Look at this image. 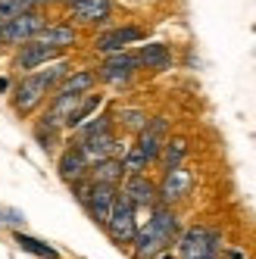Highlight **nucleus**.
Masks as SVG:
<instances>
[{
  "label": "nucleus",
  "mask_w": 256,
  "mask_h": 259,
  "mask_svg": "<svg viewBox=\"0 0 256 259\" xmlns=\"http://www.w3.org/2000/svg\"><path fill=\"white\" fill-rule=\"evenodd\" d=\"M69 72H72V63L63 60V57L41 66V69H34V72H22V75L16 78V84H13V97H10L13 109L22 119L34 116L50 100V94L57 91V84L69 75Z\"/></svg>",
  "instance_id": "f257e3e1"
},
{
  "label": "nucleus",
  "mask_w": 256,
  "mask_h": 259,
  "mask_svg": "<svg viewBox=\"0 0 256 259\" xmlns=\"http://www.w3.org/2000/svg\"><path fill=\"white\" fill-rule=\"evenodd\" d=\"M181 234V222L169 203H156L150 209V219L138 225V234L132 240V256L135 259H156L159 253L172 250V244Z\"/></svg>",
  "instance_id": "f03ea898"
},
{
  "label": "nucleus",
  "mask_w": 256,
  "mask_h": 259,
  "mask_svg": "<svg viewBox=\"0 0 256 259\" xmlns=\"http://www.w3.org/2000/svg\"><path fill=\"white\" fill-rule=\"evenodd\" d=\"M178 259H219L222 237L206 225H191L178 234Z\"/></svg>",
  "instance_id": "7ed1b4c3"
},
{
  "label": "nucleus",
  "mask_w": 256,
  "mask_h": 259,
  "mask_svg": "<svg viewBox=\"0 0 256 259\" xmlns=\"http://www.w3.org/2000/svg\"><path fill=\"white\" fill-rule=\"evenodd\" d=\"M103 228H106V234H109V240H113V244L132 247V240H135V234H138V209H135V203L128 200L122 191L116 194L113 212H109V219H106Z\"/></svg>",
  "instance_id": "20e7f679"
},
{
  "label": "nucleus",
  "mask_w": 256,
  "mask_h": 259,
  "mask_svg": "<svg viewBox=\"0 0 256 259\" xmlns=\"http://www.w3.org/2000/svg\"><path fill=\"white\" fill-rule=\"evenodd\" d=\"M47 25V10H31V13H19L7 19L0 25V47H19L25 41H34L38 38V31Z\"/></svg>",
  "instance_id": "39448f33"
},
{
  "label": "nucleus",
  "mask_w": 256,
  "mask_h": 259,
  "mask_svg": "<svg viewBox=\"0 0 256 259\" xmlns=\"http://www.w3.org/2000/svg\"><path fill=\"white\" fill-rule=\"evenodd\" d=\"M141 72L135 50H116V53H106L103 63L97 66V78L103 84H128L135 75Z\"/></svg>",
  "instance_id": "423d86ee"
},
{
  "label": "nucleus",
  "mask_w": 256,
  "mask_h": 259,
  "mask_svg": "<svg viewBox=\"0 0 256 259\" xmlns=\"http://www.w3.org/2000/svg\"><path fill=\"white\" fill-rule=\"evenodd\" d=\"M60 57H63V50H57V47H47L41 41H25L19 47H13L10 69L22 75V72H34V69H41V66H47L53 60H60Z\"/></svg>",
  "instance_id": "0eeeda50"
},
{
  "label": "nucleus",
  "mask_w": 256,
  "mask_h": 259,
  "mask_svg": "<svg viewBox=\"0 0 256 259\" xmlns=\"http://www.w3.org/2000/svg\"><path fill=\"white\" fill-rule=\"evenodd\" d=\"M156 191H159V203L175 206V203H181V200L191 197V191H194V172L188 169V165L166 169V172H162V181L156 184Z\"/></svg>",
  "instance_id": "6e6552de"
},
{
  "label": "nucleus",
  "mask_w": 256,
  "mask_h": 259,
  "mask_svg": "<svg viewBox=\"0 0 256 259\" xmlns=\"http://www.w3.org/2000/svg\"><path fill=\"white\" fill-rule=\"evenodd\" d=\"M141 41H147V28H141V25H113V28L100 31L94 38V50L106 57V53L128 50L132 44H141Z\"/></svg>",
  "instance_id": "1a4fd4ad"
},
{
  "label": "nucleus",
  "mask_w": 256,
  "mask_h": 259,
  "mask_svg": "<svg viewBox=\"0 0 256 259\" xmlns=\"http://www.w3.org/2000/svg\"><path fill=\"white\" fill-rule=\"evenodd\" d=\"M109 19H113V0H78L69 7V22L75 28L109 25Z\"/></svg>",
  "instance_id": "9d476101"
},
{
  "label": "nucleus",
  "mask_w": 256,
  "mask_h": 259,
  "mask_svg": "<svg viewBox=\"0 0 256 259\" xmlns=\"http://www.w3.org/2000/svg\"><path fill=\"white\" fill-rule=\"evenodd\" d=\"M166 138H169V119L166 116H150L147 119V125L141 128V132L135 135V147L147 156L150 162H156V156H159V150H162V144H166Z\"/></svg>",
  "instance_id": "9b49d317"
},
{
  "label": "nucleus",
  "mask_w": 256,
  "mask_h": 259,
  "mask_svg": "<svg viewBox=\"0 0 256 259\" xmlns=\"http://www.w3.org/2000/svg\"><path fill=\"white\" fill-rule=\"evenodd\" d=\"M119 191L135 203V209H153L156 203H159V191H156V184L147 178V172H141V175H125V181L119 184Z\"/></svg>",
  "instance_id": "f8f14e48"
},
{
  "label": "nucleus",
  "mask_w": 256,
  "mask_h": 259,
  "mask_svg": "<svg viewBox=\"0 0 256 259\" xmlns=\"http://www.w3.org/2000/svg\"><path fill=\"white\" fill-rule=\"evenodd\" d=\"M75 144V141H72ZM78 147L84 150V156L91 159V162H97V159H106V156H125V150H128V144H122L119 138H116V128H106V132H100V135H94V138H84V141H78Z\"/></svg>",
  "instance_id": "ddd939ff"
},
{
  "label": "nucleus",
  "mask_w": 256,
  "mask_h": 259,
  "mask_svg": "<svg viewBox=\"0 0 256 259\" xmlns=\"http://www.w3.org/2000/svg\"><path fill=\"white\" fill-rule=\"evenodd\" d=\"M135 57H138V66L144 72H169L175 66L172 47L162 44V41H141L138 50H135Z\"/></svg>",
  "instance_id": "4468645a"
},
{
  "label": "nucleus",
  "mask_w": 256,
  "mask_h": 259,
  "mask_svg": "<svg viewBox=\"0 0 256 259\" xmlns=\"http://www.w3.org/2000/svg\"><path fill=\"white\" fill-rule=\"evenodd\" d=\"M88 169H91V159L84 156V150H81L78 144H72V141H69V147L57 156V175H60L66 184H72V181L84 178Z\"/></svg>",
  "instance_id": "2eb2a0df"
},
{
  "label": "nucleus",
  "mask_w": 256,
  "mask_h": 259,
  "mask_svg": "<svg viewBox=\"0 0 256 259\" xmlns=\"http://www.w3.org/2000/svg\"><path fill=\"white\" fill-rule=\"evenodd\" d=\"M34 41H41L47 47H57V50H69V47L78 44V28L72 25V22H47L38 31V38H34Z\"/></svg>",
  "instance_id": "dca6fc26"
},
{
  "label": "nucleus",
  "mask_w": 256,
  "mask_h": 259,
  "mask_svg": "<svg viewBox=\"0 0 256 259\" xmlns=\"http://www.w3.org/2000/svg\"><path fill=\"white\" fill-rule=\"evenodd\" d=\"M88 178H91V181H100V184H113V188H119V184L125 181V165H122L119 156L97 159V162H91Z\"/></svg>",
  "instance_id": "f3484780"
},
{
  "label": "nucleus",
  "mask_w": 256,
  "mask_h": 259,
  "mask_svg": "<svg viewBox=\"0 0 256 259\" xmlns=\"http://www.w3.org/2000/svg\"><path fill=\"white\" fill-rule=\"evenodd\" d=\"M97 69H72L69 75L57 84L53 94H88V91L97 88Z\"/></svg>",
  "instance_id": "a211bd4d"
},
{
  "label": "nucleus",
  "mask_w": 256,
  "mask_h": 259,
  "mask_svg": "<svg viewBox=\"0 0 256 259\" xmlns=\"http://www.w3.org/2000/svg\"><path fill=\"white\" fill-rule=\"evenodd\" d=\"M188 153H191L188 138L175 135V138H166V144H162L156 162H159V169L166 172V169H175V165H185V162H188Z\"/></svg>",
  "instance_id": "6ab92c4d"
},
{
  "label": "nucleus",
  "mask_w": 256,
  "mask_h": 259,
  "mask_svg": "<svg viewBox=\"0 0 256 259\" xmlns=\"http://www.w3.org/2000/svg\"><path fill=\"white\" fill-rule=\"evenodd\" d=\"M34 141H38L47 153L57 150V144L63 141V125H60L57 119H50L47 113H41L38 122H34Z\"/></svg>",
  "instance_id": "aec40b11"
},
{
  "label": "nucleus",
  "mask_w": 256,
  "mask_h": 259,
  "mask_svg": "<svg viewBox=\"0 0 256 259\" xmlns=\"http://www.w3.org/2000/svg\"><path fill=\"white\" fill-rule=\"evenodd\" d=\"M100 103H103V94H94V91H88V94L81 97V103L72 109V116L66 119V132H75L81 122H88V119L100 109Z\"/></svg>",
  "instance_id": "412c9836"
},
{
  "label": "nucleus",
  "mask_w": 256,
  "mask_h": 259,
  "mask_svg": "<svg viewBox=\"0 0 256 259\" xmlns=\"http://www.w3.org/2000/svg\"><path fill=\"white\" fill-rule=\"evenodd\" d=\"M147 109H141V106H122V109H116L113 113V122L122 128V132H128V135H138L144 125H147Z\"/></svg>",
  "instance_id": "4be33fe9"
},
{
  "label": "nucleus",
  "mask_w": 256,
  "mask_h": 259,
  "mask_svg": "<svg viewBox=\"0 0 256 259\" xmlns=\"http://www.w3.org/2000/svg\"><path fill=\"white\" fill-rule=\"evenodd\" d=\"M116 122H113V109H106V113H94L88 122H81L75 132H72V141H84V138H94V135H100V132H106V128H113Z\"/></svg>",
  "instance_id": "5701e85b"
},
{
  "label": "nucleus",
  "mask_w": 256,
  "mask_h": 259,
  "mask_svg": "<svg viewBox=\"0 0 256 259\" xmlns=\"http://www.w3.org/2000/svg\"><path fill=\"white\" fill-rule=\"evenodd\" d=\"M13 244H19V247H22L25 253L38 256V259H60V253L53 250L50 244H44V240L31 237V234H22V231H13Z\"/></svg>",
  "instance_id": "b1692460"
},
{
  "label": "nucleus",
  "mask_w": 256,
  "mask_h": 259,
  "mask_svg": "<svg viewBox=\"0 0 256 259\" xmlns=\"http://www.w3.org/2000/svg\"><path fill=\"white\" fill-rule=\"evenodd\" d=\"M122 165H125V175H141V172H147L153 162L144 156L135 144H128V150H125V156H122Z\"/></svg>",
  "instance_id": "393cba45"
},
{
  "label": "nucleus",
  "mask_w": 256,
  "mask_h": 259,
  "mask_svg": "<svg viewBox=\"0 0 256 259\" xmlns=\"http://www.w3.org/2000/svg\"><path fill=\"white\" fill-rule=\"evenodd\" d=\"M0 222H7V225H25V215L19 212V209H0Z\"/></svg>",
  "instance_id": "a878e982"
},
{
  "label": "nucleus",
  "mask_w": 256,
  "mask_h": 259,
  "mask_svg": "<svg viewBox=\"0 0 256 259\" xmlns=\"http://www.w3.org/2000/svg\"><path fill=\"white\" fill-rule=\"evenodd\" d=\"M7 91H10V78L0 75V94H7Z\"/></svg>",
  "instance_id": "bb28decb"
},
{
  "label": "nucleus",
  "mask_w": 256,
  "mask_h": 259,
  "mask_svg": "<svg viewBox=\"0 0 256 259\" xmlns=\"http://www.w3.org/2000/svg\"><path fill=\"white\" fill-rule=\"evenodd\" d=\"M228 259H244V253L241 250H228Z\"/></svg>",
  "instance_id": "cd10ccee"
},
{
  "label": "nucleus",
  "mask_w": 256,
  "mask_h": 259,
  "mask_svg": "<svg viewBox=\"0 0 256 259\" xmlns=\"http://www.w3.org/2000/svg\"><path fill=\"white\" fill-rule=\"evenodd\" d=\"M72 4H78V0H57V7H66V10H69Z\"/></svg>",
  "instance_id": "c85d7f7f"
},
{
  "label": "nucleus",
  "mask_w": 256,
  "mask_h": 259,
  "mask_svg": "<svg viewBox=\"0 0 256 259\" xmlns=\"http://www.w3.org/2000/svg\"><path fill=\"white\" fill-rule=\"evenodd\" d=\"M156 259H178V256H172V250H166V253H159Z\"/></svg>",
  "instance_id": "c756f323"
},
{
  "label": "nucleus",
  "mask_w": 256,
  "mask_h": 259,
  "mask_svg": "<svg viewBox=\"0 0 256 259\" xmlns=\"http://www.w3.org/2000/svg\"><path fill=\"white\" fill-rule=\"evenodd\" d=\"M4 22H7V19H4V16H0V25H4Z\"/></svg>",
  "instance_id": "7c9ffc66"
}]
</instances>
